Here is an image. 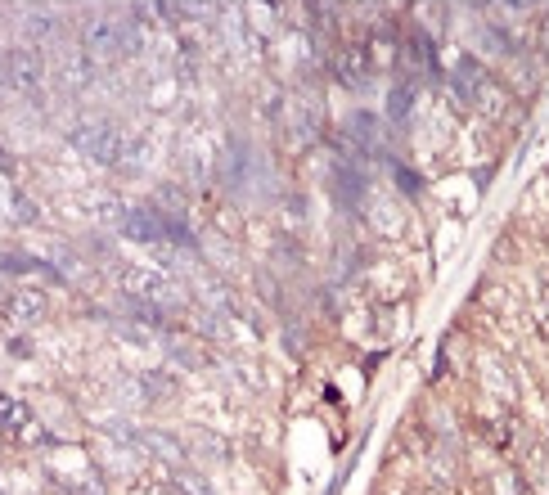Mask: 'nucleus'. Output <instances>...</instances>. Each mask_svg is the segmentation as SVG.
<instances>
[{
	"label": "nucleus",
	"instance_id": "nucleus-1",
	"mask_svg": "<svg viewBox=\"0 0 549 495\" xmlns=\"http://www.w3.org/2000/svg\"><path fill=\"white\" fill-rule=\"evenodd\" d=\"M77 144L86 153H95L99 162H117L122 158V135L108 131V126H81L77 131Z\"/></svg>",
	"mask_w": 549,
	"mask_h": 495
},
{
	"label": "nucleus",
	"instance_id": "nucleus-3",
	"mask_svg": "<svg viewBox=\"0 0 549 495\" xmlns=\"http://www.w3.org/2000/svg\"><path fill=\"white\" fill-rule=\"evenodd\" d=\"M36 77H41V68H36V59H32V54H9V59H5V81H9V86H36Z\"/></svg>",
	"mask_w": 549,
	"mask_h": 495
},
{
	"label": "nucleus",
	"instance_id": "nucleus-2",
	"mask_svg": "<svg viewBox=\"0 0 549 495\" xmlns=\"http://www.w3.org/2000/svg\"><path fill=\"white\" fill-rule=\"evenodd\" d=\"M90 50L95 54H126V50H135V32L131 27H117V23H95L90 27Z\"/></svg>",
	"mask_w": 549,
	"mask_h": 495
}]
</instances>
